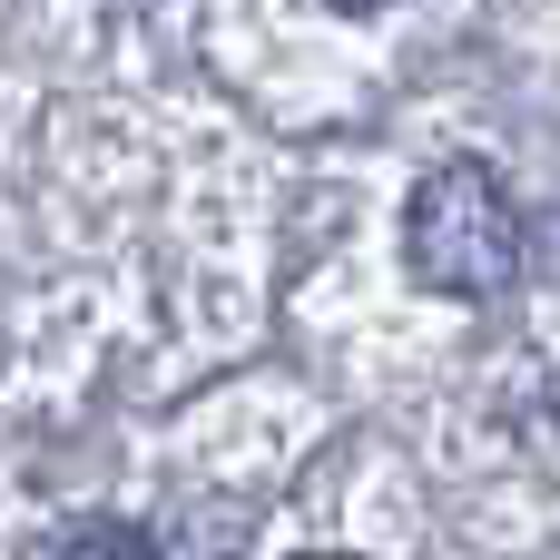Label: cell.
Wrapping results in <instances>:
<instances>
[{"instance_id": "1", "label": "cell", "mask_w": 560, "mask_h": 560, "mask_svg": "<svg viewBox=\"0 0 560 560\" xmlns=\"http://www.w3.org/2000/svg\"><path fill=\"white\" fill-rule=\"evenodd\" d=\"M404 266L433 285V295H502L522 276V217H512V187L482 167V158H443L413 207H404Z\"/></svg>"}, {"instance_id": "2", "label": "cell", "mask_w": 560, "mask_h": 560, "mask_svg": "<svg viewBox=\"0 0 560 560\" xmlns=\"http://www.w3.org/2000/svg\"><path fill=\"white\" fill-rule=\"evenodd\" d=\"M69 560H158V551H148L128 522H89V532L69 541Z\"/></svg>"}, {"instance_id": "3", "label": "cell", "mask_w": 560, "mask_h": 560, "mask_svg": "<svg viewBox=\"0 0 560 560\" xmlns=\"http://www.w3.org/2000/svg\"><path fill=\"white\" fill-rule=\"evenodd\" d=\"M325 10H354V20H364V10H384V0H325Z\"/></svg>"}, {"instance_id": "4", "label": "cell", "mask_w": 560, "mask_h": 560, "mask_svg": "<svg viewBox=\"0 0 560 560\" xmlns=\"http://www.w3.org/2000/svg\"><path fill=\"white\" fill-rule=\"evenodd\" d=\"M305 560H354V551H305Z\"/></svg>"}]
</instances>
